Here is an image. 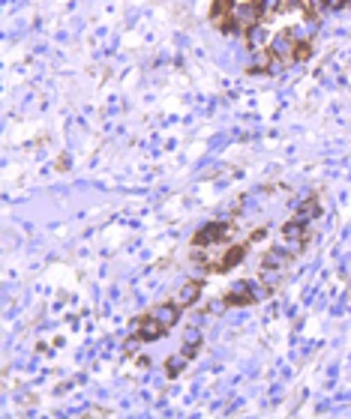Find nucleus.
I'll return each instance as SVG.
<instances>
[{"mask_svg": "<svg viewBox=\"0 0 351 419\" xmlns=\"http://www.w3.org/2000/svg\"><path fill=\"white\" fill-rule=\"evenodd\" d=\"M324 6H333V9H339V6H345V0H324Z\"/></svg>", "mask_w": 351, "mask_h": 419, "instance_id": "423d86ee", "label": "nucleus"}, {"mask_svg": "<svg viewBox=\"0 0 351 419\" xmlns=\"http://www.w3.org/2000/svg\"><path fill=\"white\" fill-rule=\"evenodd\" d=\"M228 231H231V225H204L201 231L195 234V245H213V243H222L225 236H228Z\"/></svg>", "mask_w": 351, "mask_h": 419, "instance_id": "f03ea898", "label": "nucleus"}, {"mask_svg": "<svg viewBox=\"0 0 351 419\" xmlns=\"http://www.w3.org/2000/svg\"><path fill=\"white\" fill-rule=\"evenodd\" d=\"M177 317H180V306L177 303H171L165 308H153V312L141 315V321L135 324L132 339L135 342H156L159 335H165L171 326L177 324Z\"/></svg>", "mask_w": 351, "mask_h": 419, "instance_id": "f257e3e1", "label": "nucleus"}, {"mask_svg": "<svg viewBox=\"0 0 351 419\" xmlns=\"http://www.w3.org/2000/svg\"><path fill=\"white\" fill-rule=\"evenodd\" d=\"M198 294H201V281H186L183 285V290H180V297H177V306L180 308H186V306H192L195 299H198Z\"/></svg>", "mask_w": 351, "mask_h": 419, "instance_id": "39448f33", "label": "nucleus"}, {"mask_svg": "<svg viewBox=\"0 0 351 419\" xmlns=\"http://www.w3.org/2000/svg\"><path fill=\"white\" fill-rule=\"evenodd\" d=\"M243 254H246V245H234V249H228V252H225V258L219 261V263H216V272H225V270H231L234 267V263H240L243 261Z\"/></svg>", "mask_w": 351, "mask_h": 419, "instance_id": "20e7f679", "label": "nucleus"}, {"mask_svg": "<svg viewBox=\"0 0 351 419\" xmlns=\"http://www.w3.org/2000/svg\"><path fill=\"white\" fill-rule=\"evenodd\" d=\"M255 299H258V290H252L249 281H243V285H237L234 290L225 294L222 303L225 306H249V303H255Z\"/></svg>", "mask_w": 351, "mask_h": 419, "instance_id": "7ed1b4c3", "label": "nucleus"}]
</instances>
